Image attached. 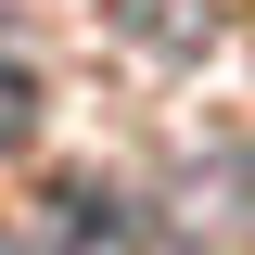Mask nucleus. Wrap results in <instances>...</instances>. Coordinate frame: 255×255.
Returning a JSON list of instances; mask_svg holds the SVG:
<instances>
[{"label":"nucleus","mask_w":255,"mask_h":255,"mask_svg":"<svg viewBox=\"0 0 255 255\" xmlns=\"http://www.w3.org/2000/svg\"><path fill=\"white\" fill-rule=\"evenodd\" d=\"M26 128H38V77H26V64H0V153H13Z\"/></svg>","instance_id":"obj_2"},{"label":"nucleus","mask_w":255,"mask_h":255,"mask_svg":"<svg viewBox=\"0 0 255 255\" xmlns=\"http://www.w3.org/2000/svg\"><path fill=\"white\" fill-rule=\"evenodd\" d=\"M115 13H128L140 38H166V51H204V38H217L204 13H179V0H115Z\"/></svg>","instance_id":"obj_1"}]
</instances>
